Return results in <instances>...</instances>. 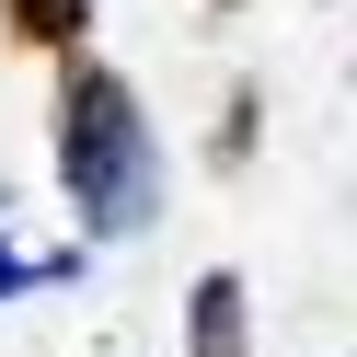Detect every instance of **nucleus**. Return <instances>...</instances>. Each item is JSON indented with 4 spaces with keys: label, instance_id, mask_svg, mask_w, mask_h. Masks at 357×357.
Masks as SVG:
<instances>
[{
    "label": "nucleus",
    "instance_id": "f257e3e1",
    "mask_svg": "<svg viewBox=\"0 0 357 357\" xmlns=\"http://www.w3.org/2000/svg\"><path fill=\"white\" fill-rule=\"evenodd\" d=\"M58 185H70L81 231L93 242H127L162 219V150H150V116L104 58L70 47V81H58Z\"/></svg>",
    "mask_w": 357,
    "mask_h": 357
},
{
    "label": "nucleus",
    "instance_id": "f03ea898",
    "mask_svg": "<svg viewBox=\"0 0 357 357\" xmlns=\"http://www.w3.org/2000/svg\"><path fill=\"white\" fill-rule=\"evenodd\" d=\"M185 357H254V323H242V277H231V265L196 277V300H185Z\"/></svg>",
    "mask_w": 357,
    "mask_h": 357
},
{
    "label": "nucleus",
    "instance_id": "7ed1b4c3",
    "mask_svg": "<svg viewBox=\"0 0 357 357\" xmlns=\"http://www.w3.org/2000/svg\"><path fill=\"white\" fill-rule=\"evenodd\" d=\"M0 24H12V47H47V58H70L81 35H93V0H0Z\"/></svg>",
    "mask_w": 357,
    "mask_h": 357
},
{
    "label": "nucleus",
    "instance_id": "20e7f679",
    "mask_svg": "<svg viewBox=\"0 0 357 357\" xmlns=\"http://www.w3.org/2000/svg\"><path fill=\"white\" fill-rule=\"evenodd\" d=\"M254 150V93H231V116H219V162H242Z\"/></svg>",
    "mask_w": 357,
    "mask_h": 357
},
{
    "label": "nucleus",
    "instance_id": "39448f33",
    "mask_svg": "<svg viewBox=\"0 0 357 357\" xmlns=\"http://www.w3.org/2000/svg\"><path fill=\"white\" fill-rule=\"evenodd\" d=\"M24 277H35V265L12 254V208H0V300H12V288H24Z\"/></svg>",
    "mask_w": 357,
    "mask_h": 357
},
{
    "label": "nucleus",
    "instance_id": "423d86ee",
    "mask_svg": "<svg viewBox=\"0 0 357 357\" xmlns=\"http://www.w3.org/2000/svg\"><path fill=\"white\" fill-rule=\"evenodd\" d=\"M219 12H231V0H219Z\"/></svg>",
    "mask_w": 357,
    "mask_h": 357
}]
</instances>
